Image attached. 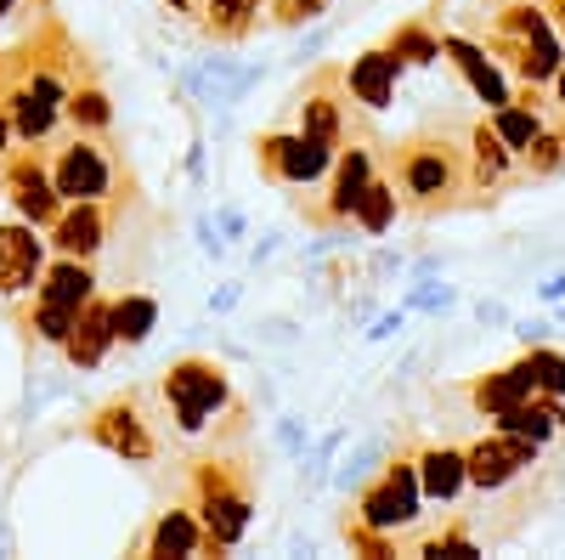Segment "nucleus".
<instances>
[{"mask_svg":"<svg viewBox=\"0 0 565 560\" xmlns=\"http://www.w3.org/2000/svg\"><path fill=\"white\" fill-rule=\"evenodd\" d=\"M441 52L458 63V74L469 80V91L487 103V108H503L509 103V85H503V74H498V63L481 52V45H469V40H458V34H447L441 40Z\"/></svg>","mask_w":565,"mask_h":560,"instance_id":"7","label":"nucleus"},{"mask_svg":"<svg viewBox=\"0 0 565 560\" xmlns=\"http://www.w3.org/2000/svg\"><path fill=\"white\" fill-rule=\"evenodd\" d=\"M492 130H498V142H503L509 154H526L537 136H543L537 114H532V108H514V103H503V108L492 114Z\"/></svg>","mask_w":565,"mask_h":560,"instance_id":"21","label":"nucleus"},{"mask_svg":"<svg viewBox=\"0 0 565 560\" xmlns=\"http://www.w3.org/2000/svg\"><path fill=\"white\" fill-rule=\"evenodd\" d=\"M12 193H18V210H23L29 221H52V215H57V181H45L34 159H23V165L12 170Z\"/></svg>","mask_w":565,"mask_h":560,"instance_id":"15","label":"nucleus"},{"mask_svg":"<svg viewBox=\"0 0 565 560\" xmlns=\"http://www.w3.org/2000/svg\"><path fill=\"white\" fill-rule=\"evenodd\" d=\"M498 23H503V45L514 52L509 63L521 68L532 85H543V80L559 74L565 52H559V40H554V29H548V18H543L537 7H509Z\"/></svg>","mask_w":565,"mask_h":560,"instance_id":"2","label":"nucleus"},{"mask_svg":"<svg viewBox=\"0 0 565 560\" xmlns=\"http://www.w3.org/2000/svg\"><path fill=\"white\" fill-rule=\"evenodd\" d=\"M463 187V148L452 142H407L402 148V193L418 210H441Z\"/></svg>","mask_w":565,"mask_h":560,"instance_id":"1","label":"nucleus"},{"mask_svg":"<svg viewBox=\"0 0 565 560\" xmlns=\"http://www.w3.org/2000/svg\"><path fill=\"white\" fill-rule=\"evenodd\" d=\"M367 181H373V159H367V154L356 148V154H351V159L340 165V176H334V199H328V210H334V215H351Z\"/></svg>","mask_w":565,"mask_h":560,"instance_id":"22","label":"nucleus"},{"mask_svg":"<svg viewBox=\"0 0 565 560\" xmlns=\"http://www.w3.org/2000/svg\"><path fill=\"white\" fill-rule=\"evenodd\" d=\"M57 193L74 199V204H97L108 193V159L97 148L74 142L63 159H57Z\"/></svg>","mask_w":565,"mask_h":560,"instance_id":"6","label":"nucleus"},{"mask_svg":"<svg viewBox=\"0 0 565 560\" xmlns=\"http://www.w3.org/2000/svg\"><path fill=\"white\" fill-rule=\"evenodd\" d=\"M537 464V442L514 436V431H498V436H481L476 447L463 453V471H469V487L481 493H503L514 476H526Z\"/></svg>","mask_w":565,"mask_h":560,"instance_id":"3","label":"nucleus"},{"mask_svg":"<svg viewBox=\"0 0 565 560\" xmlns=\"http://www.w3.org/2000/svg\"><path fill=\"white\" fill-rule=\"evenodd\" d=\"M63 346H68V357H74L79 368H97L103 351L114 346V311H108V306H79Z\"/></svg>","mask_w":565,"mask_h":560,"instance_id":"13","label":"nucleus"},{"mask_svg":"<svg viewBox=\"0 0 565 560\" xmlns=\"http://www.w3.org/2000/svg\"><path fill=\"white\" fill-rule=\"evenodd\" d=\"M559 148H565V130H559Z\"/></svg>","mask_w":565,"mask_h":560,"instance_id":"40","label":"nucleus"},{"mask_svg":"<svg viewBox=\"0 0 565 560\" xmlns=\"http://www.w3.org/2000/svg\"><path fill=\"white\" fill-rule=\"evenodd\" d=\"M57 103H63L57 80L40 74L23 97H18V130H23V136H45V130H52V119H57Z\"/></svg>","mask_w":565,"mask_h":560,"instance_id":"16","label":"nucleus"},{"mask_svg":"<svg viewBox=\"0 0 565 560\" xmlns=\"http://www.w3.org/2000/svg\"><path fill=\"white\" fill-rule=\"evenodd\" d=\"M317 12H322V0H282L277 18H282V23H300V18H317Z\"/></svg>","mask_w":565,"mask_h":560,"instance_id":"34","label":"nucleus"},{"mask_svg":"<svg viewBox=\"0 0 565 560\" xmlns=\"http://www.w3.org/2000/svg\"><path fill=\"white\" fill-rule=\"evenodd\" d=\"M153 554H193L199 549V521L193 516H181V509H170V516L153 527Z\"/></svg>","mask_w":565,"mask_h":560,"instance_id":"25","label":"nucleus"},{"mask_svg":"<svg viewBox=\"0 0 565 560\" xmlns=\"http://www.w3.org/2000/svg\"><path fill=\"white\" fill-rule=\"evenodd\" d=\"M424 554H436V560H476L481 549L469 543V538H458V532H452V538H436V543H424Z\"/></svg>","mask_w":565,"mask_h":560,"instance_id":"33","label":"nucleus"},{"mask_svg":"<svg viewBox=\"0 0 565 560\" xmlns=\"http://www.w3.org/2000/svg\"><path fill=\"white\" fill-rule=\"evenodd\" d=\"M498 431H514V436H526V442L543 447V442H554L565 431V408H559V397L537 391L526 402H514L509 413H498Z\"/></svg>","mask_w":565,"mask_h":560,"instance_id":"9","label":"nucleus"},{"mask_svg":"<svg viewBox=\"0 0 565 560\" xmlns=\"http://www.w3.org/2000/svg\"><path fill=\"white\" fill-rule=\"evenodd\" d=\"M418 498H424V493H418V471H413V464H396V471L362 498V527L396 532V527L418 521Z\"/></svg>","mask_w":565,"mask_h":560,"instance_id":"5","label":"nucleus"},{"mask_svg":"<svg viewBox=\"0 0 565 560\" xmlns=\"http://www.w3.org/2000/svg\"><path fill=\"white\" fill-rule=\"evenodd\" d=\"M328 142H317V136H271L266 142V159L282 181H317L328 170Z\"/></svg>","mask_w":565,"mask_h":560,"instance_id":"10","label":"nucleus"},{"mask_svg":"<svg viewBox=\"0 0 565 560\" xmlns=\"http://www.w3.org/2000/svg\"><path fill=\"white\" fill-rule=\"evenodd\" d=\"M255 7H260V0H210V23L221 34H238V29H249Z\"/></svg>","mask_w":565,"mask_h":560,"instance_id":"29","label":"nucleus"},{"mask_svg":"<svg viewBox=\"0 0 565 560\" xmlns=\"http://www.w3.org/2000/svg\"><path fill=\"white\" fill-rule=\"evenodd\" d=\"M68 114L85 119V125H108V97H103V91H79V97L68 103Z\"/></svg>","mask_w":565,"mask_h":560,"instance_id":"31","label":"nucleus"},{"mask_svg":"<svg viewBox=\"0 0 565 560\" xmlns=\"http://www.w3.org/2000/svg\"><path fill=\"white\" fill-rule=\"evenodd\" d=\"M469 471H463V453L458 447H430L418 458V493L424 498H436V504H452L463 493Z\"/></svg>","mask_w":565,"mask_h":560,"instance_id":"14","label":"nucleus"},{"mask_svg":"<svg viewBox=\"0 0 565 560\" xmlns=\"http://www.w3.org/2000/svg\"><path fill=\"white\" fill-rule=\"evenodd\" d=\"M391 52H396L402 63H436V57H441V45H436L430 34H424V29H396Z\"/></svg>","mask_w":565,"mask_h":560,"instance_id":"28","label":"nucleus"},{"mask_svg":"<svg viewBox=\"0 0 565 560\" xmlns=\"http://www.w3.org/2000/svg\"><path fill=\"white\" fill-rule=\"evenodd\" d=\"M0 142H7V119H0Z\"/></svg>","mask_w":565,"mask_h":560,"instance_id":"38","label":"nucleus"},{"mask_svg":"<svg viewBox=\"0 0 565 560\" xmlns=\"http://www.w3.org/2000/svg\"><path fill=\"white\" fill-rule=\"evenodd\" d=\"M153 323H159V306L148 300V295H125L119 306H114V340H148L153 335Z\"/></svg>","mask_w":565,"mask_h":560,"instance_id":"23","label":"nucleus"},{"mask_svg":"<svg viewBox=\"0 0 565 560\" xmlns=\"http://www.w3.org/2000/svg\"><path fill=\"white\" fill-rule=\"evenodd\" d=\"M537 289H543V300H559V295H565V272H554L548 284H537Z\"/></svg>","mask_w":565,"mask_h":560,"instance_id":"36","label":"nucleus"},{"mask_svg":"<svg viewBox=\"0 0 565 560\" xmlns=\"http://www.w3.org/2000/svg\"><path fill=\"white\" fill-rule=\"evenodd\" d=\"M164 397L175 402L181 431H199L204 419L226 402V380H221V368H210V362H181V368H170Z\"/></svg>","mask_w":565,"mask_h":560,"instance_id":"4","label":"nucleus"},{"mask_svg":"<svg viewBox=\"0 0 565 560\" xmlns=\"http://www.w3.org/2000/svg\"><path fill=\"white\" fill-rule=\"evenodd\" d=\"M554 85H559V103H565V63H559V74H554Z\"/></svg>","mask_w":565,"mask_h":560,"instance_id":"37","label":"nucleus"},{"mask_svg":"<svg viewBox=\"0 0 565 560\" xmlns=\"http://www.w3.org/2000/svg\"><path fill=\"white\" fill-rule=\"evenodd\" d=\"M40 272V239L29 226H0V295H18Z\"/></svg>","mask_w":565,"mask_h":560,"instance_id":"12","label":"nucleus"},{"mask_svg":"<svg viewBox=\"0 0 565 560\" xmlns=\"http://www.w3.org/2000/svg\"><path fill=\"white\" fill-rule=\"evenodd\" d=\"M351 215H356L367 232H385V226H391V215H396V187H391V181H367Z\"/></svg>","mask_w":565,"mask_h":560,"instance_id":"26","label":"nucleus"},{"mask_svg":"<svg viewBox=\"0 0 565 560\" xmlns=\"http://www.w3.org/2000/svg\"><path fill=\"white\" fill-rule=\"evenodd\" d=\"M97 442L114 447V453H125V458H148V453H153V442L141 436V425H136V413H130V408H108V413H103Z\"/></svg>","mask_w":565,"mask_h":560,"instance_id":"19","label":"nucleus"},{"mask_svg":"<svg viewBox=\"0 0 565 560\" xmlns=\"http://www.w3.org/2000/svg\"><path fill=\"white\" fill-rule=\"evenodd\" d=\"M514 335H521V340H537V346H543V340H548V323H521V329H514Z\"/></svg>","mask_w":565,"mask_h":560,"instance_id":"35","label":"nucleus"},{"mask_svg":"<svg viewBox=\"0 0 565 560\" xmlns=\"http://www.w3.org/2000/svg\"><path fill=\"white\" fill-rule=\"evenodd\" d=\"M85 300H90V272H85L79 261H63L52 277H45L40 306H52V311H79Z\"/></svg>","mask_w":565,"mask_h":560,"instance_id":"18","label":"nucleus"},{"mask_svg":"<svg viewBox=\"0 0 565 560\" xmlns=\"http://www.w3.org/2000/svg\"><path fill=\"white\" fill-rule=\"evenodd\" d=\"M300 136H317V142H328V148L340 142V108H334V97L300 103Z\"/></svg>","mask_w":565,"mask_h":560,"instance_id":"27","label":"nucleus"},{"mask_svg":"<svg viewBox=\"0 0 565 560\" xmlns=\"http://www.w3.org/2000/svg\"><path fill=\"white\" fill-rule=\"evenodd\" d=\"M7 7H12V0H0V12H7Z\"/></svg>","mask_w":565,"mask_h":560,"instance_id":"39","label":"nucleus"},{"mask_svg":"<svg viewBox=\"0 0 565 560\" xmlns=\"http://www.w3.org/2000/svg\"><path fill=\"white\" fill-rule=\"evenodd\" d=\"M526 362H532V373H537V385H543L548 397H565V357H559V351L537 346V351H532Z\"/></svg>","mask_w":565,"mask_h":560,"instance_id":"30","label":"nucleus"},{"mask_svg":"<svg viewBox=\"0 0 565 560\" xmlns=\"http://www.w3.org/2000/svg\"><path fill=\"white\" fill-rule=\"evenodd\" d=\"M204 527H210V538H215V543H238V538L249 532V504H244L238 493H221V487H210Z\"/></svg>","mask_w":565,"mask_h":560,"instance_id":"17","label":"nucleus"},{"mask_svg":"<svg viewBox=\"0 0 565 560\" xmlns=\"http://www.w3.org/2000/svg\"><path fill=\"white\" fill-rule=\"evenodd\" d=\"M57 244L68 250V255H90L103 244V215H97V204H74L63 221H57Z\"/></svg>","mask_w":565,"mask_h":560,"instance_id":"20","label":"nucleus"},{"mask_svg":"<svg viewBox=\"0 0 565 560\" xmlns=\"http://www.w3.org/2000/svg\"><path fill=\"white\" fill-rule=\"evenodd\" d=\"M537 391H543L537 373H532V362L521 357V362H509V368L487 373V380L476 385V408H481L487 419H498V413H509L514 402H526V397H537Z\"/></svg>","mask_w":565,"mask_h":560,"instance_id":"11","label":"nucleus"},{"mask_svg":"<svg viewBox=\"0 0 565 560\" xmlns=\"http://www.w3.org/2000/svg\"><path fill=\"white\" fill-rule=\"evenodd\" d=\"M526 159H532V170H537V176H548V170H559V159H565V148L554 142V136H537V142L526 148Z\"/></svg>","mask_w":565,"mask_h":560,"instance_id":"32","label":"nucleus"},{"mask_svg":"<svg viewBox=\"0 0 565 560\" xmlns=\"http://www.w3.org/2000/svg\"><path fill=\"white\" fill-rule=\"evenodd\" d=\"M396 80H402V57L391 52H362L356 63H351V91H356V103H367V108H391L396 103Z\"/></svg>","mask_w":565,"mask_h":560,"instance_id":"8","label":"nucleus"},{"mask_svg":"<svg viewBox=\"0 0 565 560\" xmlns=\"http://www.w3.org/2000/svg\"><path fill=\"white\" fill-rule=\"evenodd\" d=\"M469 165H476V181H481V187H487V181H503V170H509V148L498 142V130L476 125V136H469Z\"/></svg>","mask_w":565,"mask_h":560,"instance_id":"24","label":"nucleus"}]
</instances>
